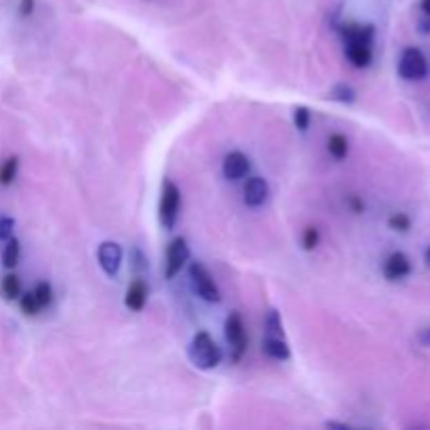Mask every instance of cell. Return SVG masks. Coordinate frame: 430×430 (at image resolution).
<instances>
[{"mask_svg":"<svg viewBox=\"0 0 430 430\" xmlns=\"http://www.w3.org/2000/svg\"><path fill=\"white\" fill-rule=\"evenodd\" d=\"M189 357L200 370H214L223 361V351L208 332H197L189 347Z\"/></svg>","mask_w":430,"mask_h":430,"instance_id":"6da1fadb","label":"cell"},{"mask_svg":"<svg viewBox=\"0 0 430 430\" xmlns=\"http://www.w3.org/2000/svg\"><path fill=\"white\" fill-rule=\"evenodd\" d=\"M225 338L229 345L231 363H240L242 357L246 355V349H248V336H246L244 319L237 311H233L225 321Z\"/></svg>","mask_w":430,"mask_h":430,"instance_id":"7a4b0ae2","label":"cell"},{"mask_svg":"<svg viewBox=\"0 0 430 430\" xmlns=\"http://www.w3.org/2000/svg\"><path fill=\"white\" fill-rule=\"evenodd\" d=\"M181 210V189L166 179L162 185V197H160V223L166 231H172L179 221Z\"/></svg>","mask_w":430,"mask_h":430,"instance_id":"3957f363","label":"cell"},{"mask_svg":"<svg viewBox=\"0 0 430 430\" xmlns=\"http://www.w3.org/2000/svg\"><path fill=\"white\" fill-rule=\"evenodd\" d=\"M429 74V61H426V55L416 48V46H410L403 50L401 59H399V76L403 80H422L426 78Z\"/></svg>","mask_w":430,"mask_h":430,"instance_id":"277c9868","label":"cell"},{"mask_svg":"<svg viewBox=\"0 0 430 430\" xmlns=\"http://www.w3.org/2000/svg\"><path fill=\"white\" fill-rule=\"evenodd\" d=\"M189 277H191V286H193V290H195V294L200 298H204L206 303H219L221 300L219 286L214 284L210 271L202 263H191Z\"/></svg>","mask_w":430,"mask_h":430,"instance_id":"5b68a950","label":"cell"},{"mask_svg":"<svg viewBox=\"0 0 430 430\" xmlns=\"http://www.w3.org/2000/svg\"><path fill=\"white\" fill-rule=\"evenodd\" d=\"M189 256H191V250L185 237H174L166 248V271H164L166 279H174L185 267V263L189 261Z\"/></svg>","mask_w":430,"mask_h":430,"instance_id":"8992f818","label":"cell"},{"mask_svg":"<svg viewBox=\"0 0 430 430\" xmlns=\"http://www.w3.org/2000/svg\"><path fill=\"white\" fill-rule=\"evenodd\" d=\"M338 32H340V36H342L347 46L349 44L372 46L374 36H376V29L370 23H342V25H338Z\"/></svg>","mask_w":430,"mask_h":430,"instance_id":"52a82bcc","label":"cell"},{"mask_svg":"<svg viewBox=\"0 0 430 430\" xmlns=\"http://www.w3.org/2000/svg\"><path fill=\"white\" fill-rule=\"evenodd\" d=\"M122 248L116 244V242H103L97 250V258H99V265L101 269L105 271V275L113 277L118 271H120V265H122Z\"/></svg>","mask_w":430,"mask_h":430,"instance_id":"ba28073f","label":"cell"},{"mask_svg":"<svg viewBox=\"0 0 430 430\" xmlns=\"http://www.w3.org/2000/svg\"><path fill=\"white\" fill-rule=\"evenodd\" d=\"M250 172V158L242 151H231L223 160V174L229 181H240Z\"/></svg>","mask_w":430,"mask_h":430,"instance_id":"9c48e42d","label":"cell"},{"mask_svg":"<svg viewBox=\"0 0 430 430\" xmlns=\"http://www.w3.org/2000/svg\"><path fill=\"white\" fill-rule=\"evenodd\" d=\"M382 273H384V277H387L389 282H399V279L408 277V275L412 273V261H410V256L403 254V252H393V254L387 258V263H384V267H382Z\"/></svg>","mask_w":430,"mask_h":430,"instance_id":"30bf717a","label":"cell"},{"mask_svg":"<svg viewBox=\"0 0 430 430\" xmlns=\"http://www.w3.org/2000/svg\"><path fill=\"white\" fill-rule=\"evenodd\" d=\"M269 183L261 176H252L248 179V183L244 185V202L250 208H258L269 200Z\"/></svg>","mask_w":430,"mask_h":430,"instance_id":"8fae6325","label":"cell"},{"mask_svg":"<svg viewBox=\"0 0 430 430\" xmlns=\"http://www.w3.org/2000/svg\"><path fill=\"white\" fill-rule=\"evenodd\" d=\"M124 305L134 311V313H141L147 305V284L143 279H134L128 290H126V298H124Z\"/></svg>","mask_w":430,"mask_h":430,"instance_id":"7c38bea8","label":"cell"},{"mask_svg":"<svg viewBox=\"0 0 430 430\" xmlns=\"http://www.w3.org/2000/svg\"><path fill=\"white\" fill-rule=\"evenodd\" d=\"M263 353L275 361H288L290 359V347L284 340V336H267L263 342Z\"/></svg>","mask_w":430,"mask_h":430,"instance_id":"4fadbf2b","label":"cell"},{"mask_svg":"<svg viewBox=\"0 0 430 430\" xmlns=\"http://www.w3.org/2000/svg\"><path fill=\"white\" fill-rule=\"evenodd\" d=\"M347 59L351 65L363 69L372 63L374 59V53H372V46H366V44H349L347 46Z\"/></svg>","mask_w":430,"mask_h":430,"instance_id":"5bb4252c","label":"cell"},{"mask_svg":"<svg viewBox=\"0 0 430 430\" xmlns=\"http://www.w3.org/2000/svg\"><path fill=\"white\" fill-rule=\"evenodd\" d=\"M328 151L336 160H345L349 155V139L342 132H334L328 139Z\"/></svg>","mask_w":430,"mask_h":430,"instance_id":"9a60e30c","label":"cell"},{"mask_svg":"<svg viewBox=\"0 0 430 430\" xmlns=\"http://www.w3.org/2000/svg\"><path fill=\"white\" fill-rule=\"evenodd\" d=\"M19 256H21V246H19V240L15 237H8L6 240V246L2 250V265L6 269H15L17 263H19Z\"/></svg>","mask_w":430,"mask_h":430,"instance_id":"2e32d148","label":"cell"},{"mask_svg":"<svg viewBox=\"0 0 430 430\" xmlns=\"http://www.w3.org/2000/svg\"><path fill=\"white\" fill-rule=\"evenodd\" d=\"M0 292L6 300H15L21 296V282L15 273H8L2 277V284H0Z\"/></svg>","mask_w":430,"mask_h":430,"instance_id":"e0dca14e","label":"cell"},{"mask_svg":"<svg viewBox=\"0 0 430 430\" xmlns=\"http://www.w3.org/2000/svg\"><path fill=\"white\" fill-rule=\"evenodd\" d=\"M17 168H19V158L11 155L0 164V185H11L17 176Z\"/></svg>","mask_w":430,"mask_h":430,"instance_id":"ac0fdd59","label":"cell"},{"mask_svg":"<svg viewBox=\"0 0 430 430\" xmlns=\"http://www.w3.org/2000/svg\"><path fill=\"white\" fill-rule=\"evenodd\" d=\"M265 330L267 336H284V326H282V317L275 309H271L265 317Z\"/></svg>","mask_w":430,"mask_h":430,"instance_id":"d6986e66","label":"cell"},{"mask_svg":"<svg viewBox=\"0 0 430 430\" xmlns=\"http://www.w3.org/2000/svg\"><path fill=\"white\" fill-rule=\"evenodd\" d=\"M19 307H21V313L27 315V317H36L38 311H40V305L34 296V292H25L19 296Z\"/></svg>","mask_w":430,"mask_h":430,"instance_id":"ffe728a7","label":"cell"},{"mask_svg":"<svg viewBox=\"0 0 430 430\" xmlns=\"http://www.w3.org/2000/svg\"><path fill=\"white\" fill-rule=\"evenodd\" d=\"M34 296H36V300H38L40 309L50 307V303H53V288H50V284L40 282V284L34 288Z\"/></svg>","mask_w":430,"mask_h":430,"instance_id":"44dd1931","label":"cell"},{"mask_svg":"<svg viewBox=\"0 0 430 430\" xmlns=\"http://www.w3.org/2000/svg\"><path fill=\"white\" fill-rule=\"evenodd\" d=\"M389 227H391L393 231L405 233V231L412 229V221H410V216H408L405 212H395V214L389 219Z\"/></svg>","mask_w":430,"mask_h":430,"instance_id":"7402d4cb","label":"cell"},{"mask_svg":"<svg viewBox=\"0 0 430 430\" xmlns=\"http://www.w3.org/2000/svg\"><path fill=\"white\" fill-rule=\"evenodd\" d=\"M330 97L336 99V101H342V103H353V101L357 99L355 90H353L351 86H347V84H338V86H334Z\"/></svg>","mask_w":430,"mask_h":430,"instance_id":"603a6c76","label":"cell"},{"mask_svg":"<svg viewBox=\"0 0 430 430\" xmlns=\"http://www.w3.org/2000/svg\"><path fill=\"white\" fill-rule=\"evenodd\" d=\"M319 244V229L317 227H307L303 231V248L305 250H315Z\"/></svg>","mask_w":430,"mask_h":430,"instance_id":"cb8c5ba5","label":"cell"},{"mask_svg":"<svg viewBox=\"0 0 430 430\" xmlns=\"http://www.w3.org/2000/svg\"><path fill=\"white\" fill-rule=\"evenodd\" d=\"M309 122H311V111L307 107H296L294 109V124L298 130H307L309 128Z\"/></svg>","mask_w":430,"mask_h":430,"instance_id":"d4e9b609","label":"cell"},{"mask_svg":"<svg viewBox=\"0 0 430 430\" xmlns=\"http://www.w3.org/2000/svg\"><path fill=\"white\" fill-rule=\"evenodd\" d=\"M13 229H15V221L11 216H0V242L13 237Z\"/></svg>","mask_w":430,"mask_h":430,"instance_id":"484cf974","label":"cell"},{"mask_svg":"<svg viewBox=\"0 0 430 430\" xmlns=\"http://www.w3.org/2000/svg\"><path fill=\"white\" fill-rule=\"evenodd\" d=\"M36 0H19V15L21 17H29L34 13Z\"/></svg>","mask_w":430,"mask_h":430,"instance_id":"4316f807","label":"cell"},{"mask_svg":"<svg viewBox=\"0 0 430 430\" xmlns=\"http://www.w3.org/2000/svg\"><path fill=\"white\" fill-rule=\"evenodd\" d=\"M349 204H351V208H353V210H355L357 214H359V212L363 210V204H361V200H359L357 195H351V197H349Z\"/></svg>","mask_w":430,"mask_h":430,"instance_id":"83f0119b","label":"cell"},{"mask_svg":"<svg viewBox=\"0 0 430 430\" xmlns=\"http://www.w3.org/2000/svg\"><path fill=\"white\" fill-rule=\"evenodd\" d=\"M420 6H422L424 15H429L430 17V0H422V2H420Z\"/></svg>","mask_w":430,"mask_h":430,"instance_id":"f1b7e54d","label":"cell"},{"mask_svg":"<svg viewBox=\"0 0 430 430\" xmlns=\"http://www.w3.org/2000/svg\"><path fill=\"white\" fill-rule=\"evenodd\" d=\"M422 338H424L426 342H430V328H429V330H426V332H424V336H422Z\"/></svg>","mask_w":430,"mask_h":430,"instance_id":"f546056e","label":"cell"},{"mask_svg":"<svg viewBox=\"0 0 430 430\" xmlns=\"http://www.w3.org/2000/svg\"><path fill=\"white\" fill-rule=\"evenodd\" d=\"M426 261H429V265H430V248L426 250Z\"/></svg>","mask_w":430,"mask_h":430,"instance_id":"4dcf8cb0","label":"cell"}]
</instances>
